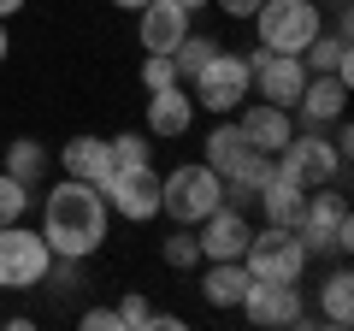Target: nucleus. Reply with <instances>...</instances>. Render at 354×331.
<instances>
[{"mask_svg": "<svg viewBox=\"0 0 354 331\" xmlns=\"http://www.w3.org/2000/svg\"><path fill=\"white\" fill-rule=\"evenodd\" d=\"M113 231V213H106V195L83 178H59L48 195H41V237L59 260H88Z\"/></svg>", "mask_w": 354, "mask_h": 331, "instance_id": "1", "label": "nucleus"}, {"mask_svg": "<svg viewBox=\"0 0 354 331\" xmlns=\"http://www.w3.org/2000/svg\"><path fill=\"white\" fill-rule=\"evenodd\" d=\"M218 202H225V178L207 160H189V166H177V172L160 178V213L171 225H201Z\"/></svg>", "mask_w": 354, "mask_h": 331, "instance_id": "2", "label": "nucleus"}, {"mask_svg": "<svg viewBox=\"0 0 354 331\" xmlns=\"http://www.w3.org/2000/svg\"><path fill=\"white\" fill-rule=\"evenodd\" d=\"M307 242L295 225H260L248 237V249H242V267H248V278H266V284H301L307 272Z\"/></svg>", "mask_w": 354, "mask_h": 331, "instance_id": "3", "label": "nucleus"}, {"mask_svg": "<svg viewBox=\"0 0 354 331\" xmlns=\"http://www.w3.org/2000/svg\"><path fill=\"white\" fill-rule=\"evenodd\" d=\"M189 95H195V113H213V118H230L242 101L254 95V77H248V53H230L218 48L201 71L189 77Z\"/></svg>", "mask_w": 354, "mask_h": 331, "instance_id": "4", "label": "nucleus"}, {"mask_svg": "<svg viewBox=\"0 0 354 331\" xmlns=\"http://www.w3.org/2000/svg\"><path fill=\"white\" fill-rule=\"evenodd\" d=\"M260 48L272 53H301L307 42L325 30V12H319V0H260V12L248 18Z\"/></svg>", "mask_w": 354, "mask_h": 331, "instance_id": "5", "label": "nucleus"}, {"mask_svg": "<svg viewBox=\"0 0 354 331\" xmlns=\"http://www.w3.org/2000/svg\"><path fill=\"white\" fill-rule=\"evenodd\" d=\"M272 166H278L290 184H301V190H319V184H337L342 178V154H337V142L325 136V130H307V125H295V136L283 142L278 154H272Z\"/></svg>", "mask_w": 354, "mask_h": 331, "instance_id": "6", "label": "nucleus"}, {"mask_svg": "<svg viewBox=\"0 0 354 331\" xmlns=\"http://www.w3.org/2000/svg\"><path fill=\"white\" fill-rule=\"evenodd\" d=\"M301 242H307V255H348L354 249V213L348 202H342L330 184H319V190H307V207H301Z\"/></svg>", "mask_w": 354, "mask_h": 331, "instance_id": "7", "label": "nucleus"}, {"mask_svg": "<svg viewBox=\"0 0 354 331\" xmlns=\"http://www.w3.org/2000/svg\"><path fill=\"white\" fill-rule=\"evenodd\" d=\"M48 267H53V249L41 231H30L24 219L0 225V290H41Z\"/></svg>", "mask_w": 354, "mask_h": 331, "instance_id": "8", "label": "nucleus"}, {"mask_svg": "<svg viewBox=\"0 0 354 331\" xmlns=\"http://www.w3.org/2000/svg\"><path fill=\"white\" fill-rule=\"evenodd\" d=\"M106 195V213L124 219V225H148V219H160V172L148 166H113V178L101 184Z\"/></svg>", "mask_w": 354, "mask_h": 331, "instance_id": "9", "label": "nucleus"}, {"mask_svg": "<svg viewBox=\"0 0 354 331\" xmlns=\"http://www.w3.org/2000/svg\"><path fill=\"white\" fill-rule=\"evenodd\" d=\"M248 77H254V95H260V101L295 107V95H301V83H307V65H301V53L254 48V53H248Z\"/></svg>", "mask_w": 354, "mask_h": 331, "instance_id": "10", "label": "nucleus"}, {"mask_svg": "<svg viewBox=\"0 0 354 331\" xmlns=\"http://www.w3.org/2000/svg\"><path fill=\"white\" fill-rule=\"evenodd\" d=\"M242 319L248 325H307V302H301V284H266L254 278L248 296H242Z\"/></svg>", "mask_w": 354, "mask_h": 331, "instance_id": "11", "label": "nucleus"}, {"mask_svg": "<svg viewBox=\"0 0 354 331\" xmlns=\"http://www.w3.org/2000/svg\"><path fill=\"white\" fill-rule=\"evenodd\" d=\"M248 237H254L248 213H242V207H230V202H218L213 213H207L201 225H195V242H201V260H242Z\"/></svg>", "mask_w": 354, "mask_h": 331, "instance_id": "12", "label": "nucleus"}, {"mask_svg": "<svg viewBox=\"0 0 354 331\" xmlns=\"http://www.w3.org/2000/svg\"><path fill=\"white\" fill-rule=\"evenodd\" d=\"M290 113H295V125H307V130L337 125V118L348 113V83L330 77V71H307V83H301V95H295Z\"/></svg>", "mask_w": 354, "mask_h": 331, "instance_id": "13", "label": "nucleus"}, {"mask_svg": "<svg viewBox=\"0 0 354 331\" xmlns=\"http://www.w3.org/2000/svg\"><path fill=\"white\" fill-rule=\"evenodd\" d=\"M195 125V95L189 83H165V89H148V136L153 142H183Z\"/></svg>", "mask_w": 354, "mask_h": 331, "instance_id": "14", "label": "nucleus"}, {"mask_svg": "<svg viewBox=\"0 0 354 331\" xmlns=\"http://www.w3.org/2000/svg\"><path fill=\"white\" fill-rule=\"evenodd\" d=\"M189 30H195V12H183L177 0H148V6L136 12V42H142V53H171Z\"/></svg>", "mask_w": 354, "mask_h": 331, "instance_id": "15", "label": "nucleus"}, {"mask_svg": "<svg viewBox=\"0 0 354 331\" xmlns=\"http://www.w3.org/2000/svg\"><path fill=\"white\" fill-rule=\"evenodd\" d=\"M230 118L242 125V136H248V148H260V154H278L283 142L295 136V113H290V107L254 101V95H248V101H242V107H236Z\"/></svg>", "mask_w": 354, "mask_h": 331, "instance_id": "16", "label": "nucleus"}, {"mask_svg": "<svg viewBox=\"0 0 354 331\" xmlns=\"http://www.w3.org/2000/svg\"><path fill=\"white\" fill-rule=\"evenodd\" d=\"M113 166H118V160H113V142H106V136H88V130H83V136H71V142L59 148V172H65V178L95 184V190L113 178Z\"/></svg>", "mask_w": 354, "mask_h": 331, "instance_id": "17", "label": "nucleus"}, {"mask_svg": "<svg viewBox=\"0 0 354 331\" xmlns=\"http://www.w3.org/2000/svg\"><path fill=\"white\" fill-rule=\"evenodd\" d=\"M348 53H354V42H348V6H342V12H337V30H319V36L301 48V65H307V71H330V77L348 83V77H354V60H348Z\"/></svg>", "mask_w": 354, "mask_h": 331, "instance_id": "18", "label": "nucleus"}, {"mask_svg": "<svg viewBox=\"0 0 354 331\" xmlns=\"http://www.w3.org/2000/svg\"><path fill=\"white\" fill-rule=\"evenodd\" d=\"M254 207L266 213V225H301L307 190H301V184H290L278 166H272V172H266V184H260V195H254Z\"/></svg>", "mask_w": 354, "mask_h": 331, "instance_id": "19", "label": "nucleus"}, {"mask_svg": "<svg viewBox=\"0 0 354 331\" xmlns=\"http://www.w3.org/2000/svg\"><path fill=\"white\" fill-rule=\"evenodd\" d=\"M248 267L242 260H201V296L207 307H236L242 296H248Z\"/></svg>", "mask_w": 354, "mask_h": 331, "instance_id": "20", "label": "nucleus"}, {"mask_svg": "<svg viewBox=\"0 0 354 331\" xmlns=\"http://www.w3.org/2000/svg\"><path fill=\"white\" fill-rule=\"evenodd\" d=\"M201 148H207V166H213V172H218V178H230V172H236V166L242 160H248V136H242V125H236V118H218V125L213 130H207V142H201Z\"/></svg>", "mask_w": 354, "mask_h": 331, "instance_id": "21", "label": "nucleus"}, {"mask_svg": "<svg viewBox=\"0 0 354 331\" xmlns=\"http://www.w3.org/2000/svg\"><path fill=\"white\" fill-rule=\"evenodd\" d=\"M48 166H53V154L41 148L36 136H18V142H6V166H0V172H12L18 184L41 190V178H48Z\"/></svg>", "mask_w": 354, "mask_h": 331, "instance_id": "22", "label": "nucleus"}, {"mask_svg": "<svg viewBox=\"0 0 354 331\" xmlns=\"http://www.w3.org/2000/svg\"><path fill=\"white\" fill-rule=\"evenodd\" d=\"M319 314H325V325H354V272L337 267L325 284H319Z\"/></svg>", "mask_w": 354, "mask_h": 331, "instance_id": "23", "label": "nucleus"}, {"mask_svg": "<svg viewBox=\"0 0 354 331\" xmlns=\"http://www.w3.org/2000/svg\"><path fill=\"white\" fill-rule=\"evenodd\" d=\"M160 260L171 272H195L201 267V242H195V225H171V237L160 242Z\"/></svg>", "mask_w": 354, "mask_h": 331, "instance_id": "24", "label": "nucleus"}, {"mask_svg": "<svg viewBox=\"0 0 354 331\" xmlns=\"http://www.w3.org/2000/svg\"><path fill=\"white\" fill-rule=\"evenodd\" d=\"M213 53H218V42H213V36H201V30H189V36H183V42H177V48H171V65H177V83H189V77L201 71V65L213 60Z\"/></svg>", "mask_w": 354, "mask_h": 331, "instance_id": "25", "label": "nucleus"}, {"mask_svg": "<svg viewBox=\"0 0 354 331\" xmlns=\"http://www.w3.org/2000/svg\"><path fill=\"white\" fill-rule=\"evenodd\" d=\"M30 207H36V190H30V184H18L12 172H0V225L30 219Z\"/></svg>", "mask_w": 354, "mask_h": 331, "instance_id": "26", "label": "nucleus"}, {"mask_svg": "<svg viewBox=\"0 0 354 331\" xmlns=\"http://www.w3.org/2000/svg\"><path fill=\"white\" fill-rule=\"evenodd\" d=\"M113 142V160L118 166H148L153 160V136L148 130H118V136H106Z\"/></svg>", "mask_w": 354, "mask_h": 331, "instance_id": "27", "label": "nucleus"}, {"mask_svg": "<svg viewBox=\"0 0 354 331\" xmlns=\"http://www.w3.org/2000/svg\"><path fill=\"white\" fill-rule=\"evenodd\" d=\"M113 314H118V331H136V325H148V314H153V307H148V296H142V290H124Z\"/></svg>", "mask_w": 354, "mask_h": 331, "instance_id": "28", "label": "nucleus"}, {"mask_svg": "<svg viewBox=\"0 0 354 331\" xmlns=\"http://www.w3.org/2000/svg\"><path fill=\"white\" fill-rule=\"evenodd\" d=\"M165 83H177L171 53H148V60H142V89H165Z\"/></svg>", "mask_w": 354, "mask_h": 331, "instance_id": "29", "label": "nucleus"}, {"mask_svg": "<svg viewBox=\"0 0 354 331\" xmlns=\"http://www.w3.org/2000/svg\"><path fill=\"white\" fill-rule=\"evenodd\" d=\"M83 325L88 331H118V314L113 307H83Z\"/></svg>", "mask_w": 354, "mask_h": 331, "instance_id": "30", "label": "nucleus"}, {"mask_svg": "<svg viewBox=\"0 0 354 331\" xmlns=\"http://www.w3.org/2000/svg\"><path fill=\"white\" fill-rule=\"evenodd\" d=\"M213 6H218L225 18H242V24H248V18L260 12V0H213Z\"/></svg>", "mask_w": 354, "mask_h": 331, "instance_id": "31", "label": "nucleus"}, {"mask_svg": "<svg viewBox=\"0 0 354 331\" xmlns=\"http://www.w3.org/2000/svg\"><path fill=\"white\" fill-rule=\"evenodd\" d=\"M148 325H165V331H183V314H148Z\"/></svg>", "mask_w": 354, "mask_h": 331, "instance_id": "32", "label": "nucleus"}, {"mask_svg": "<svg viewBox=\"0 0 354 331\" xmlns=\"http://www.w3.org/2000/svg\"><path fill=\"white\" fill-rule=\"evenodd\" d=\"M12 12H24V0H0V18H12Z\"/></svg>", "mask_w": 354, "mask_h": 331, "instance_id": "33", "label": "nucleus"}, {"mask_svg": "<svg viewBox=\"0 0 354 331\" xmlns=\"http://www.w3.org/2000/svg\"><path fill=\"white\" fill-rule=\"evenodd\" d=\"M6 53H12V36H6V18H0V60H6Z\"/></svg>", "mask_w": 354, "mask_h": 331, "instance_id": "34", "label": "nucleus"}, {"mask_svg": "<svg viewBox=\"0 0 354 331\" xmlns=\"http://www.w3.org/2000/svg\"><path fill=\"white\" fill-rule=\"evenodd\" d=\"M177 6H183V12H201V6H213V0H177Z\"/></svg>", "mask_w": 354, "mask_h": 331, "instance_id": "35", "label": "nucleus"}, {"mask_svg": "<svg viewBox=\"0 0 354 331\" xmlns=\"http://www.w3.org/2000/svg\"><path fill=\"white\" fill-rule=\"evenodd\" d=\"M113 6H124V12H142V6H148V0H113Z\"/></svg>", "mask_w": 354, "mask_h": 331, "instance_id": "36", "label": "nucleus"}, {"mask_svg": "<svg viewBox=\"0 0 354 331\" xmlns=\"http://www.w3.org/2000/svg\"><path fill=\"white\" fill-rule=\"evenodd\" d=\"M330 6H337V12H342V6H348V0H330Z\"/></svg>", "mask_w": 354, "mask_h": 331, "instance_id": "37", "label": "nucleus"}]
</instances>
